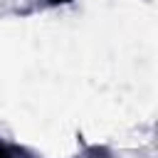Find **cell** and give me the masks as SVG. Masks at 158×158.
Wrapping results in <instances>:
<instances>
[{"label": "cell", "mask_w": 158, "mask_h": 158, "mask_svg": "<svg viewBox=\"0 0 158 158\" xmlns=\"http://www.w3.org/2000/svg\"><path fill=\"white\" fill-rule=\"evenodd\" d=\"M0 158H10V156L5 153V148H0Z\"/></svg>", "instance_id": "cell-1"}, {"label": "cell", "mask_w": 158, "mask_h": 158, "mask_svg": "<svg viewBox=\"0 0 158 158\" xmlns=\"http://www.w3.org/2000/svg\"><path fill=\"white\" fill-rule=\"evenodd\" d=\"M52 2H67V0H52Z\"/></svg>", "instance_id": "cell-2"}]
</instances>
